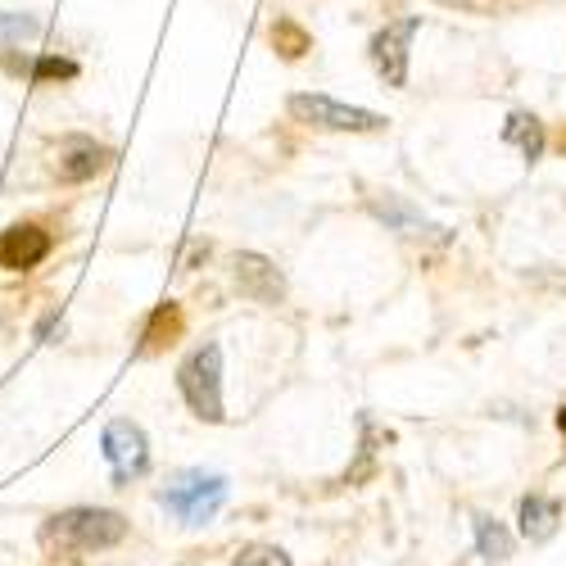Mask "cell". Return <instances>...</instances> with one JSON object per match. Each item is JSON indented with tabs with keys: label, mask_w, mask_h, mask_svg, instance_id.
Returning a JSON list of instances; mask_svg holds the SVG:
<instances>
[{
	"label": "cell",
	"mask_w": 566,
	"mask_h": 566,
	"mask_svg": "<svg viewBox=\"0 0 566 566\" xmlns=\"http://www.w3.org/2000/svg\"><path fill=\"white\" fill-rule=\"evenodd\" d=\"M127 539V522L109 507H69L41 526V548L51 553H105Z\"/></svg>",
	"instance_id": "obj_1"
},
{
	"label": "cell",
	"mask_w": 566,
	"mask_h": 566,
	"mask_svg": "<svg viewBox=\"0 0 566 566\" xmlns=\"http://www.w3.org/2000/svg\"><path fill=\"white\" fill-rule=\"evenodd\" d=\"M227 503V481L213 471H181L159 490V507L181 526H205L222 512Z\"/></svg>",
	"instance_id": "obj_2"
},
{
	"label": "cell",
	"mask_w": 566,
	"mask_h": 566,
	"mask_svg": "<svg viewBox=\"0 0 566 566\" xmlns=\"http://www.w3.org/2000/svg\"><path fill=\"white\" fill-rule=\"evenodd\" d=\"M177 390L191 403V412L200 421H222V349L218 345H200L191 358L177 367Z\"/></svg>",
	"instance_id": "obj_3"
},
{
	"label": "cell",
	"mask_w": 566,
	"mask_h": 566,
	"mask_svg": "<svg viewBox=\"0 0 566 566\" xmlns=\"http://www.w3.org/2000/svg\"><path fill=\"white\" fill-rule=\"evenodd\" d=\"M101 449L114 467V485H132L136 476H146V467H150V444H146V431L136 427V421L127 417H114L105 436H101Z\"/></svg>",
	"instance_id": "obj_4"
},
{
	"label": "cell",
	"mask_w": 566,
	"mask_h": 566,
	"mask_svg": "<svg viewBox=\"0 0 566 566\" xmlns=\"http://www.w3.org/2000/svg\"><path fill=\"white\" fill-rule=\"evenodd\" d=\"M286 109H291V118H300L308 127H326V132H376V127H386L381 114L340 105L332 96H291Z\"/></svg>",
	"instance_id": "obj_5"
},
{
	"label": "cell",
	"mask_w": 566,
	"mask_h": 566,
	"mask_svg": "<svg viewBox=\"0 0 566 566\" xmlns=\"http://www.w3.org/2000/svg\"><path fill=\"white\" fill-rule=\"evenodd\" d=\"M417 28H421V19L408 14L399 23H386L371 36V64L386 77V86H408V41L417 36Z\"/></svg>",
	"instance_id": "obj_6"
},
{
	"label": "cell",
	"mask_w": 566,
	"mask_h": 566,
	"mask_svg": "<svg viewBox=\"0 0 566 566\" xmlns=\"http://www.w3.org/2000/svg\"><path fill=\"white\" fill-rule=\"evenodd\" d=\"M45 254H51V235H45L36 222H14V227L0 231V268L28 272V268H36Z\"/></svg>",
	"instance_id": "obj_7"
},
{
	"label": "cell",
	"mask_w": 566,
	"mask_h": 566,
	"mask_svg": "<svg viewBox=\"0 0 566 566\" xmlns=\"http://www.w3.org/2000/svg\"><path fill=\"white\" fill-rule=\"evenodd\" d=\"M235 286L254 304H281V295H286V281L263 254H235Z\"/></svg>",
	"instance_id": "obj_8"
},
{
	"label": "cell",
	"mask_w": 566,
	"mask_h": 566,
	"mask_svg": "<svg viewBox=\"0 0 566 566\" xmlns=\"http://www.w3.org/2000/svg\"><path fill=\"white\" fill-rule=\"evenodd\" d=\"M109 159L114 155L105 146H96L91 136H69L60 146V181H91L109 168Z\"/></svg>",
	"instance_id": "obj_9"
},
{
	"label": "cell",
	"mask_w": 566,
	"mask_h": 566,
	"mask_svg": "<svg viewBox=\"0 0 566 566\" xmlns=\"http://www.w3.org/2000/svg\"><path fill=\"white\" fill-rule=\"evenodd\" d=\"M358 436H363V440H358V462L345 471V485H363L367 476H376V458H381V449L395 440L386 427H376L371 412L358 417Z\"/></svg>",
	"instance_id": "obj_10"
},
{
	"label": "cell",
	"mask_w": 566,
	"mask_h": 566,
	"mask_svg": "<svg viewBox=\"0 0 566 566\" xmlns=\"http://www.w3.org/2000/svg\"><path fill=\"white\" fill-rule=\"evenodd\" d=\"M516 522H522V535L526 539L544 544V539H553V531L562 522V503L548 499V494H526L522 499V512H516Z\"/></svg>",
	"instance_id": "obj_11"
},
{
	"label": "cell",
	"mask_w": 566,
	"mask_h": 566,
	"mask_svg": "<svg viewBox=\"0 0 566 566\" xmlns=\"http://www.w3.org/2000/svg\"><path fill=\"white\" fill-rule=\"evenodd\" d=\"M371 213L381 218V222H390L395 231H403V235H440L444 241V227H436L431 218H421L408 200H399V196H386V200H371Z\"/></svg>",
	"instance_id": "obj_12"
},
{
	"label": "cell",
	"mask_w": 566,
	"mask_h": 566,
	"mask_svg": "<svg viewBox=\"0 0 566 566\" xmlns=\"http://www.w3.org/2000/svg\"><path fill=\"white\" fill-rule=\"evenodd\" d=\"M6 69H10V73H28L32 82H73V77H77V64H73V60H60V55H36V60H28V55L6 51Z\"/></svg>",
	"instance_id": "obj_13"
},
{
	"label": "cell",
	"mask_w": 566,
	"mask_h": 566,
	"mask_svg": "<svg viewBox=\"0 0 566 566\" xmlns=\"http://www.w3.org/2000/svg\"><path fill=\"white\" fill-rule=\"evenodd\" d=\"M503 140L522 150L526 164H539V159H544V123H539L535 114H512V118L503 123Z\"/></svg>",
	"instance_id": "obj_14"
},
{
	"label": "cell",
	"mask_w": 566,
	"mask_h": 566,
	"mask_svg": "<svg viewBox=\"0 0 566 566\" xmlns=\"http://www.w3.org/2000/svg\"><path fill=\"white\" fill-rule=\"evenodd\" d=\"M177 332H181V313H177V304H159V308L150 313V322H146V345H140V354H155V349L172 345Z\"/></svg>",
	"instance_id": "obj_15"
},
{
	"label": "cell",
	"mask_w": 566,
	"mask_h": 566,
	"mask_svg": "<svg viewBox=\"0 0 566 566\" xmlns=\"http://www.w3.org/2000/svg\"><path fill=\"white\" fill-rule=\"evenodd\" d=\"M476 548L485 562H507L512 557V535L503 522H494V516H476Z\"/></svg>",
	"instance_id": "obj_16"
},
{
	"label": "cell",
	"mask_w": 566,
	"mask_h": 566,
	"mask_svg": "<svg viewBox=\"0 0 566 566\" xmlns=\"http://www.w3.org/2000/svg\"><path fill=\"white\" fill-rule=\"evenodd\" d=\"M41 32V23L32 14H0V51H14V45L32 41Z\"/></svg>",
	"instance_id": "obj_17"
},
{
	"label": "cell",
	"mask_w": 566,
	"mask_h": 566,
	"mask_svg": "<svg viewBox=\"0 0 566 566\" xmlns=\"http://www.w3.org/2000/svg\"><path fill=\"white\" fill-rule=\"evenodd\" d=\"M272 41H276V51L286 55V60H300V55L308 51V32H304V28H295L291 19H276V28H272Z\"/></svg>",
	"instance_id": "obj_18"
},
{
	"label": "cell",
	"mask_w": 566,
	"mask_h": 566,
	"mask_svg": "<svg viewBox=\"0 0 566 566\" xmlns=\"http://www.w3.org/2000/svg\"><path fill=\"white\" fill-rule=\"evenodd\" d=\"M235 566H291V557L276 544H250V548L235 553Z\"/></svg>",
	"instance_id": "obj_19"
},
{
	"label": "cell",
	"mask_w": 566,
	"mask_h": 566,
	"mask_svg": "<svg viewBox=\"0 0 566 566\" xmlns=\"http://www.w3.org/2000/svg\"><path fill=\"white\" fill-rule=\"evenodd\" d=\"M557 431L566 436V408H557Z\"/></svg>",
	"instance_id": "obj_20"
}]
</instances>
